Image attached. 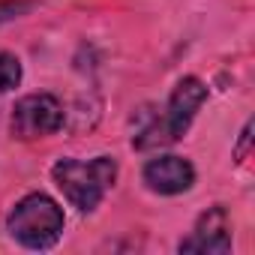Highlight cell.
<instances>
[{
	"label": "cell",
	"mask_w": 255,
	"mask_h": 255,
	"mask_svg": "<svg viewBox=\"0 0 255 255\" xmlns=\"http://www.w3.org/2000/svg\"><path fill=\"white\" fill-rule=\"evenodd\" d=\"M204 99H207L204 81H198L195 75L180 78L177 87L171 90L162 114H156L144 129L132 138V147L135 150H153V147H165V144L180 141L186 135V129L192 126L198 108L204 105Z\"/></svg>",
	"instance_id": "obj_1"
},
{
	"label": "cell",
	"mask_w": 255,
	"mask_h": 255,
	"mask_svg": "<svg viewBox=\"0 0 255 255\" xmlns=\"http://www.w3.org/2000/svg\"><path fill=\"white\" fill-rule=\"evenodd\" d=\"M141 177H144V183H147L150 192L180 195V192H186L195 183V168L183 156H156V159H150L144 165Z\"/></svg>",
	"instance_id": "obj_6"
},
{
	"label": "cell",
	"mask_w": 255,
	"mask_h": 255,
	"mask_svg": "<svg viewBox=\"0 0 255 255\" xmlns=\"http://www.w3.org/2000/svg\"><path fill=\"white\" fill-rule=\"evenodd\" d=\"M180 252H201V255H225L231 252V219L222 204L204 210L186 240H180Z\"/></svg>",
	"instance_id": "obj_5"
},
{
	"label": "cell",
	"mask_w": 255,
	"mask_h": 255,
	"mask_svg": "<svg viewBox=\"0 0 255 255\" xmlns=\"http://www.w3.org/2000/svg\"><path fill=\"white\" fill-rule=\"evenodd\" d=\"M18 81H21V60L9 51H0V96L18 87Z\"/></svg>",
	"instance_id": "obj_7"
},
{
	"label": "cell",
	"mask_w": 255,
	"mask_h": 255,
	"mask_svg": "<svg viewBox=\"0 0 255 255\" xmlns=\"http://www.w3.org/2000/svg\"><path fill=\"white\" fill-rule=\"evenodd\" d=\"M63 225H66L63 210L45 192L24 195L9 210V219H6L9 234L27 249H48V246H54L60 240V234H63Z\"/></svg>",
	"instance_id": "obj_3"
},
{
	"label": "cell",
	"mask_w": 255,
	"mask_h": 255,
	"mask_svg": "<svg viewBox=\"0 0 255 255\" xmlns=\"http://www.w3.org/2000/svg\"><path fill=\"white\" fill-rule=\"evenodd\" d=\"M63 123H66V111H63L57 96H51V93H30V96H21L12 105L9 129H12L15 138L33 141V138H45V135L60 132Z\"/></svg>",
	"instance_id": "obj_4"
},
{
	"label": "cell",
	"mask_w": 255,
	"mask_h": 255,
	"mask_svg": "<svg viewBox=\"0 0 255 255\" xmlns=\"http://www.w3.org/2000/svg\"><path fill=\"white\" fill-rule=\"evenodd\" d=\"M51 177L72 207H78L81 213H90L99 207L105 192L114 186L117 162H114V156H96L90 162L60 159V162H54Z\"/></svg>",
	"instance_id": "obj_2"
},
{
	"label": "cell",
	"mask_w": 255,
	"mask_h": 255,
	"mask_svg": "<svg viewBox=\"0 0 255 255\" xmlns=\"http://www.w3.org/2000/svg\"><path fill=\"white\" fill-rule=\"evenodd\" d=\"M249 141H252V123H246L243 132H240V144H237V150H234L237 162H246V156H249Z\"/></svg>",
	"instance_id": "obj_8"
},
{
	"label": "cell",
	"mask_w": 255,
	"mask_h": 255,
	"mask_svg": "<svg viewBox=\"0 0 255 255\" xmlns=\"http://www.w3.org/2000/svg\"><path fill=\"white\" fill-rule=\"evenodd\" d=\"M30 3H9V0H0V21H9L15 15H21Z\"/></svg>",
	"instance_id": "obj_9"
}]
</instances>
